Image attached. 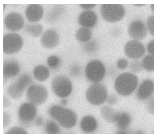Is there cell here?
Instances as JSON below:
<instances>
[{
	"label": "cell",
	"mask_w": 154,
	"mask_h": 134,
	"mask_svg": "<svg viewBox=\"0 0 154 134\" xmlns=\"http://www.w3.org/2000/svg\"><path fill=\"white\" fill-rule=\"evenodd\" d=\"M49 115L62 126L67 129L74 127L78 122L76 112L72 109L57 104H54L48 108Z\"/></svg>",
	"instance_id": "1"
},
{
	"label": "cell",
	"mask_w": 154,
	"mask_h": 134,
	"mask_svg": "<svg viewBox=\"0 0 154 134\" xmlns=\"http://www.w3.org/2000/svg\"><path fill=\"white\" fill-rule=\"evenodd\" d=\"M139 84L138 77L131 72H125L118 75L115 78L113 86L119 95L128 96L135 91Z\"/></svg>",
	"instance_id": "2"
},
{
	"label": "cell",
	"mask_w": 154,
	"mask_h": 134,
	"mask_svg": "<svg viewBox=\"0 0 154 134\" xmlns=\"http://www.w3.org/2000/svg\"><path fill=\"white\" fill-rule=\"evenodd\" d=\"M106 86L102 82L92 83L87 89L85 97L87 102L94 106H102L106 103L108 94Z\"/></svg>",
	"instance_id": "3"
},
{
	"label": "cell",
	"mask_w": 154,
	"mask_h": 134,
	"mask_svg": "<svg viewBox=\"0 0 154 134\" xmlns=\"http://www.w3.org/2000/svg\"><path fill=\"white\" fill-rule=\"evenodd\" d=\"M84 73L86 78L91 84L101 82L106 77V69L102 61L94 59L87 64Z\"/></svg>",
	"instance_id": "4"
},
{
	"label": "cell",
	"mask_w": 154,
	"mask_h": 134,
	"mask_svg": "<svg viewBox=\"0 0 154 134\" xmlns=\"http://www.w3.org/2000/svg\"><path fill=\"white\" fill-rule=\"evenodd\" d=\"M51 87L54 93L61 98L69 96L73 90V85L71 79L63 75H57L54 78L51 82Z\"/></svg>",
	"instance_id": "5"
},
{
	"label": "cell",
	"mask_w": 154,
	"mask_h": 134,
	"mask_svg": "<svg viewBox=\"0 0 154 134\" xmlns=\"http://www.w3.org/2000/svg\"><path fill=\"white\" fill-rule=\"evenodd\" d=\"M100 11L103 19L110 23H115L120 21L125 13V7L122 4H102Z\"/></svg>",
	"instance_id": "6"
},
{
	"label": "cell",
	"mask_w": 154,
	"mask_h": 134,
	"mask_svg": "<svg viewBox=\"0 0 154 134\" xmlns=\"http://www.w3.org/2000/svg\"><path fill=\"white\" fill-rule=\"evenodd\" d=\"M29 102L35 106L44 104L48 97L47 89L44 86L39 84L32 85L29 86L26 93Z\"/></svg>",
	"instance_id": "7"
},
{
	"label": "cell",
	"mask_w": 154,
	"mask_h": 134,
	"mask_svg": "<svg viewBox=\"0 0 154 134\" xmlns=\"http://www.w3.org/2000/svg\"><path fill=\"white\" fill-rule=\"evenodd\" d=\"M23 40L21 37L15 33H9L3 37V52L11 55L18 52L21 49Z\"/></svg>",
	"instance_id": "8"
},
{
	"label": "cell",
	"mask_w": 154,
	"mask_h": 134,
	"mask_svg": "<svg viewBox=\"0 0 154 134\" xmlns=\"http://www.w3.org/2000/svg\"><path fill=\"white\" fill-rule=\"evenodd\" d=\"M124 50L125 55L132 60H139L144 56L146 53L143 43L139 40L133 39L125 43Z\"/></svg>",
	"instance_id": "9"
},
{
	"label": "cell",
	"mask_w": 154,
	"mask_h": 134,
	"mask_svg": "<svg viewBox=\"0 0 154 134\" xmlns=\"http://www.w3.org/2000/svg\"><path fill=\"white\" fill-rule=\"evenodd\" d=\"M148 32L146 24L140 19L132 21L128 28V35L133 40L139 41L143 40L147 36Z\"/></svg>",
	"instance_id": "10"
},
{
	"label": "cell",
	"mask_w": 154,
	"mask_h": 134,
	"mask_svg": "<svg viewBox=\"0 0 154 134\" xmlns=\"http://www.w3.org/2000/svg\"><path fill=\"white\" fill-rule=\"evenodd\" d=\"M135 92V97L138 100L146 101L153 95L154 81L149 78L144 79L139 84Z\"/></svg>",
	"instance_id": "11"
},
{
	"label": "cell",
	"mask_w": 154,
	"mask_h": 134,
	"mask_svg": "<svg viewBox=\"0 0 154 134\" xmlns=\"http://www.w3.org/2000/svg\"><path fill=\"white\" fill-rule=\"evenodd\" d=\"M37 113L36 106L29 102H25L20 106L18 116L21 123L25 124L32 122L35 119Z\"/></svg>",
	"instance_id": "12"
},
{
	"label": "cell",
	"mask_w": 154,
	"mask_h": 134,
	"mask_svg": "<svg viewBox=\"0 0 154 134\" xmlns=\"http://www.w3.org/2000/svg\"><path fill=\"white\" fill-rule=\"evenodd\" d=\"M4 22L8 30L15 31L20 30L23 27L24 20L20 14L16 12H11L5 16Z\"/></svg>",
	"instance_id": "13"
},
{
	"label": "cell",
	"mask_w": 154,
	"mask_h": 134,
	"mask_svg": "<svg viewBox=\"0 0 154 134\" xmlns=\"http://www.w3.org/2000/svg\"><path fill=\"white\" fill-rule=\"evenodd\" d=\"M99 123L97 119L93 116L87 114L83 116L79 122L81 131L86 134H92L98 129Z\"/></svg>",
	"instance_id": "14"
},
{
	"label": "cell",
	"mask_w": 154,
	"mask_h": 134,
	"mask_svg": "<svg viewBox=\"0 0 154 134\" xmlns=\"http://www.w3.org/2000/svg\"><path fill=\"white\" fill-rule=\"evenodd\" d=\"M20 70V65L16 60L12 59L5 60L3 64L4 85L9 79L17 75Z\"/></svg>",
	"instance_id": "15"
},
{
	"label": "cell",
	"mask_w": 154,
	"mask_h": 134,
	"mask_svg": "<svg viewBox=\"0 0 154 134\" xmlns=\"http://www.w3.org/2000/svg\"><path fill=\"white\" fill-rule=\"evenodd\" d=\"M59 40V36L58 33L53 28L46 30L41 38V42L42 45L48 49H52L56 47Z\"/></svg>",
	"instance_id": "16"
},
{
	"label": "cell",
	"mask_w": 154,
	"mask_h": 134,
	"mask_svg": "<svg viewBox=\"0 0 154 134\" xmlns=\"http://www.w3.org/2000/svg\"><path fill=\"white\" fill-rule=\"evenodd\" d=\"M97 17L96 13L91 10H85L79 15L78 21L81 27L89 29L94 27L97 22Z\"/></svg>",
	"instance_id": "17"
},
{
	"label": "cell",
	"mask_w": 154,
	"mask_h": 134,
	"mask_svg": "<svg viewBox=\"0 0 154 134\" xmlns=\"http://www.w3.org/2000/svg\"><path fill=\"white\" fill-rule=\"evenodd\" d=\"M66 9L64 5H54L50 9L45 16L46 22L50 24H55L63 16Z\"/></svg>",
	"instance_id": "18"
},
{
	"label": "cell",
	"mask_w": 154,
	"mask_h": 134,
	"mask_svg": "<svg viewBox=\"0 0 154 134\" xmlns=\"http://www.w3.org/2000/svg\"><path fill=\"white\" fill-rule=\"evenodd\" d=\"M25 13L29 21L32 22H37L42 17L44 9L40 5L30 4L26 8Z\"/></svg>",
	"instance_id": "19"
},
{
	"label": "cell",
	"mask_w": 154,
	"mask_h": 134,
	"mask_svg": "<svg viewBox=\"0 0 154 134\" xmlns=\"http://www.w3.org/2000/svg\"><path fill=\"white\" fill-rule=\"evenodd\" d=\"M26 87L17 80L11 83L8 87L7 92L12 98L14 99L20 98L24 94Z\"/></svg>",
	"instance_id": "20"
},
{
	"label": "cell",
	"mask_w": 154,
	"mask_h": 134,
	"mask_svg": "<svg viewBox=\"0 0 154 134\" xmlns=\"http://www.w3.org/2000/svg\"><path fill=\"white\" fill-rule=\"evenodd\" d=\"M132 117L130 114L125 111H117L114 123L118 129H128L131 124Z\"/></svg>",
	"instance_id": "21"
},
{
	"label": "cell",
	"mask_w": 154,
	"mask_h": 134,
	"mask_svg": "<svg viewBox=\"0 0 154 134\" xmlns=\"http://www.w3.org/2000/svg\"><path fill=\"white\" fill-rule=\"evenodd\" d=\"M117 111L112 107L107 104L101 106L100 113L103 119L106 122L114 123Z\"/></svg>",
	"instance_id": "22"
},
{
	"label": "cell",
	"mask_w": 154,
	"mask_h": 134,
	"mask_svg": "<svg viewBox=\"0 0 154 134\" xmlns=\"http://www.w3.org/2000/svg\"><path fill=\"white\" fill-rule=\"evenodd\" d=\"M50 72L49 69L46 66L39 65L36 66L33 69V75L37 80L43 81L49 77Z\"/></svg>",
	"instance_id": "23"
},
{
	"label": "cell",
	"mask_w": 154,
	"mask_h": 134,
	"mask_svg": "<svg viewBox=\"0 0 154 134\" xmlns=\"http://www.w3.org/2000/svg\"><path fill=\"white\" fill-rule=\"evenodd\" d=\"M92 33L90 29L81 27L76 31L75 37L79 42L85 43L91 39Z\"/></svg>",
	"instance_id": "24"
},
{
	"label": "cell",
	"mask_w": 154,
	"mask_h": 134,
	"mask_svg": "<svg viewBox=\"0 0 154 134\" xmlns=\"http://www.w3.org/2000/svg\"><path fill=\"white\" fill-rule=\"evenodd\" d=\"M24 30L32 36L36 37L39 36L43 31L42 26L39 24H26L23 27Z\"/></svg>",
	"instance_id": "25"
},
{
	"label": "cell",
	"mask_w": 154,
	"mask_h": 134,
	"mask_svg": "<svg viewBox=\"0 0 154 134\" xmlns=\"http://www.w3.org/2000/svg\"><path fill=\"white\" fill-rule=\"evenodd\" d=\"M98 42L95 39H91L84 43L82 46V50L85 53L88 54H92L96 52L99 48Z\"/></svg>",
	"instance_id": "26"
},
{
	"label": "cell",
	"mask_w": 154,
	"mask_h": 134,
	"mask_svg": "<svg viewBox=\"0 0 154 134\" xmlns=\"http://www.w3.org/2000/svg\"><path fill=\"white\" fill-rule=\"evenodd\" d=\"M143 69L146 71H154V56L150 54L144 56L141 61Z\"/></svg>",
	"instance_id": "27"
},
{
	"label": "cell",
	"mask_w": 154,
	"mask_h": 134,
	"mask_svg": "<svg viewBox=\"0 0 154 134\" xmlns=\"http://www.w3.org/2000/svg\"><path fill=\"white\" fill-rule=\"evenodd\" d=\"M45 131L46 134H59L60 129L55 122L52 120H48L45 125Z\"/></svg>",
	"instance_id": "28"
},
{
	"label": "cell",
	"mask_w": 154,
	"mask_h": 134,
	"mask_svg": "<svg viewBox=\"0 0 154 134\" xmlns=\"http://www.w3.org/2000/svg\"><path fill=\"white\" fill-rule=\"evenodd\" d=\"M47 63L49 67L52 69L58 68L61 64V60L57 56L51 55L47 58Z\"/></svg>",
	"instance_id": "29"
},
{
	"label": "cell",
	"mask_w": 154,
	"mask_h": 134,
	"mask_svg": "<svg viewBox=\"0 0 154 134\" xmlns=\"http://www.w3.org/2000/svg\"><path fill=\"white\" fill-rule=\"evenodd\" d=\"M128 68L133 74L140 72L143 69L141 61L139 60H132L129 64Z\"/></svg>",
	"instance_id": "30"
},
{
	"label": "cell",
	"mask_w": 154,
	"mask_h": 134,
	"mask_svg": "<svg viewBox=\"0 0 154 134\" xmlns=\"http://www.w3.org/2000/svg\"><path fill=\"white\" fill-rule=\"evenodd\" d=\"M69 72L71 75L72 77H79L82 73V68L80 65L76 63H72L69 67Z\"/></svg>",
	"instance_id": "31"
},
{
	"label": "cell",
	"mask_w": 154,
	"mask_h": 134,
	"mask_svg": "<svg viewBox=\"0 0 154 134\" xmlns=\"http://www.w3.org/2000/svg\"><path fill=\"white\" fill-rule=\"evenodd\" d=\"M129 62L125 58H120L116 62V66L119 70H124L129 67Z\"/></svg>",
	"instance_id": "32"
},
{
	"label": "cell",
	"mask_w": 154,
	"mask_h": 134,
	"mask_svg": "<svg viewBox=\"0 0 154 134\" xmlns=\"http://www.w3.org/2000/svg\"><path fill=\"white\" fill-rule=\"evenodd\" d=\"M119 101L118 95L114 93L108 94L106 100V104L113 106L116 105Z\"/></svg>",
	"instance_id": "33"
},
{
	"label": "cell",
	"mask_w": 154,
	"mask_h": 134,
	"mask_svg": "<svg viewBox=\"0 0 154 134\" xmlns=\"http://www.w3.org/2000/svg\"><path fill=\"white\" fill-rule=\"evenodd\" d=\"M146 24L148 31L154 37V14L151 15L147 18Z\"/></svg>",
	"instance_id": "34"
},
{
	"label": "cell",
	"mask_w": 154,
	"mask_h": 134,
	"mask_svg": "<svg viewBox=\"0 0 154 134\" xmlns=\"http://www.w3.org/2000/svg\"><path fill=\"white\" fill-rule=\"evenodd\" d=\"M18 80L21 82L26 87L30 86L32 83V80L30 75L25 73L21 75L18 78Z\"/></svg>",
	"instance_id": "35"
},
{
	"label": "cell",
	"mask_w": 154,
	"mask_h": 134,
	"mask_svg": "<svg viewBox=\"0 0 154 134\" xmlns=\"http://www.w3.org/2000/svg\"><path fill=\"white\" fill-rule=\"evenodd\" d=\"M5 134H28L26 131L22 127L15 126L8 130Z\"/></svg>",
	"instance_id": "36"
},
{
	"label": "cell",
	"mask_w": 154,
	"mask_h": 134,
	"mask_svg": "<svg viewBox=\"0 0 154 134\" xmlns=\"http://www.w3.org/2000/svg\"><path fill=\"white\" fill-rule=\"evenodd\" d=\"M146 107L148 113L154 115V95L146 101Z\"/></svg>",
	"instance_id": "37"
},
{
	"label": "cell",
	"mask_w": 154,
	"mask_h": 134,
	"mask_svg": "<svg viewBox=\"0 0 154 134\" xmlns=\"http://www.w3.org/2000/svg\"><path fill=\"white\" fill-rule=\"evenodd\" d=\"M11 120V117L9 114L7 112H3V127L6 128L10 124Z\"/></svg>",
	"instance_id": "38"
},
{
	"label": "cell",
	"mask_w": 154,
	"mask_h": 134,
	"mask_svg": "<svg viewBox=\"0 0 154 134\" xmlns=\"http://www.w3.org/2000/svg\"><path fill=\"white\" fill-rule=\"evenodd\" d=\"M147 49L149 54L154 56V39L151 40L148 43Z\"/></svg>",
	"instance_id": "39"
},
{
	"label": "cell",
	"mask_w": 154,
	"mask_h": 134,
	"mask_svg": "<svg viewBox=\"0 0 154 134\" xmlns=\"http://www.w3.org/2000/svg\"><path fill=\"white\" fill-rule=\"evenodd\" d=\"M11 104V100L5 96L3 97V107L4 108H8L10 107Z\"/></svg>",
	"instance_id": "40"
},
{
	"label": "cell",
	"mask_w": 154,
	"mask_h": 134,
	"mask_svg": "<svg viewBox=\"0 0 154 134\" xmlns=\"http://www.w3.org/2000/svg\"><path fill=\"white\" fill-rule=\"evenodd\" d=\"M96 4H80L79 6L85 10H90L96 6Z\"/></svg>",
	"instance_id": "41"
},
{
	"label": "cell",
	"mask_w": 154,
	"mask_h": 134,
	"mask_svg": "<svg viewBox=\"0 0 154 134\" xmlns=\"http://www.w3.org/2000/svg\"><path fill=\"white\" fill-rule=\"evenodd\" d=\"M43 118L41 116H39L36 118L35 120V124L38 127L42 126L43 123Z\"/></svg>",
	"instance_id": "42"
},
{
	"label": "cell",
	"mask_w": 154,
	"mask_h": 134,
	"mask_svg": "<svg viewBox=\"0 0 154 134\" xmlns=\"http://www.w3.org/2000/svg\"><path fill=\"white\" fill-rule=\"evenodd\" d=\"M114 134H132L131 132L127 129H118L115 133Z\"/></svg>",
	"instance_id": "43"
},
{
	"label": "cell",
	"mask_w": 154,
	"mask_h": 134,
	"mask_svg": "<svg viewBox=\"0 0 154 134\" xmlns=\"http://www.w3.org/2000/svg\"><path fill=\"white\" fill-rule=\"evenodd\" d=\"M121 30L118 28H116L112 30V33L113 35L116 37L119 36L121 35Z\"/></svg>",
	"instance_id": "44"
},
{
	"label": "cell",
	"mask_w": 154,
	"mask_h": 134,
	"mask_svg": "<svg viewBox=\"0 0 154 134\" xmlns=\"http://www.w3.org/2000/svg\"><path fill=\"white\" fill-rule=\"evenodd\" d=\"M68 101L66 98H62L60 101V105L64 107L67 105Z\"/></svg>",
	"instance_id": "45"
},
{
	"label": "cell",
	"mask_w": 154,
	"mask_h": 134,
	"mask_svg": "<svg viewBox=\"0 0 154 134\" xmlns=\"http://www.w3.org/2000/svg\"><path fill=\"white\" fill-rule=\"evenodd\" d=\"M132 134H146L145 132L141 130H137Z\"/></svg>",
	"instance_id": "46"
},
{
	"label": "cell",
	"mask_w": 154,
	"mask_h": 134,
	"mask_svg": "<svg viewBox=\"0 0 154 134\" xmlns=\"http://www.w3.org/2000/svg\"><path fill=\"white\" fill-rule=\"evenodd\" d=\"M134 6H136L137 7H142L143 6H144L145 5V4H134Z\"/></svg>",
	"instance_id": "47"
},
{
	"label": "cell",
	"mask_w": 154,
	"mask_h": 134,
	"mask_svg": "<svg viewBox=\"0 0 154 134\" xmlns=\"http://www.w3.org/2000/svg\"><path fill=\"white\" fill-rule=\"evenodd\" d=\"M150 8L151 10L154 13V4L150 5Z\"/></svg>",
	"instance_id": "48"
},
{
	"label": "cell",
	"mask_w": 154,
	"mask_h": 134,
	"mask_svg": "<svg viewBox=\"0 0 154 134\" xmlns=\"http://www.w3.org/2000/svg\"><path fill=\"white\" fill-rule=\"evenodd\" d=\"M5 7H6V5L5 4H4L3 5V9H4V11L5 10Z\"/></svg>",
	"instance_id": "49"
},
{
	"label": "cell",
	"mask_w": 154,
	"mask_h": 134,
	"mask_svg": "<svg viewBox=\"0 0 154 134\" xmlns=\"http://www.w3.org/2000/svg\"><path fill=\"white\" fill-rule=\"evenodd\" d=\"M153 134H154V130L153 132Z\"/></svg>",
	"instance_id": "50"
}]
</instances>
